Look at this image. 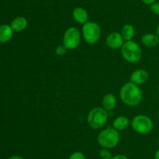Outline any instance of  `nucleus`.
Returning a JSON list of instances; mask_svg holds the SVG:
<instances>
[{
    "label": "nucleus",
    "mask_w": 159,
    "mask_h": 159,
    "mask_svg": "<svg viewBox=\"0 0 159 159\" xmlns=\"http://www.w3.org/2000/svg\"><path fill=\"white\" fill-rule=\"evenodd\" d=\"M120 98L124 104L130 107L139 105L143 100V93L140 87L134 83H125L120 90Z\"/></svg>",
    "instance_id": "nucleus-1"
},
{
    "label": "nucleus",
    "mask_w": 159,
    "mask_h": 159,
    "mask_svg": "<svg viewBox=\"0 0 159 159\" xmlns=\"http://www.w3.org/2000/svg\"><path fill=\"white\" fill-rule=\"evenodd\" d=\"M120 53L124 59L130 63H137L142 57L141 46L133 40L124 42L120 48Z\"/></svg>",
    "instance_id": "nucleus-2"
},
{
    "label": "nucleus",
    "mask_w": 159,
    "mask_h": 159,
    "mask_svg": "<svg viewBox=\"0 0 159 159\" xmlns=\"http://www.w3.org/2000/svg\"><path fill=\"white\" fill-rule=\"evenodd\" d=\"M120 133L112 127H107L100 131L97 136V142L101 147L112 149L118 145L120 142Z\"/></svg>",
    "instance_id": "nucleus-3"
},
{
    "label": "nucleus",
    "mask_w": 159,
    "mask_h": 159,
    "mask_svg": "<svg viewBox=\"0 0 159 159\" xmlns=\"http://www.w3.org/2000/svg\"><path fill=\"white\" fill-rule=\"evenodd\" d=\"M108 118V111L102 107H95L89 112L87 122L92 129H99L105 126Z\"/></svg>",
    "instance_id": "nucleus-4"
},
{
    "label": "nucleus",
    "mask_w": 159,
    "mask_h": 159,
    "mask_svg": "<svg viewBox=\"0 0 159 159\" xmlns=\"http://www.w3.org/2000/svg\"><path fill=\"white\" fill-rule=\"evenodd\" d=\"M81 34L86 43L93 45L100 38L101 28L96 22L88 21L82 25Z\"/></svg>",
    "instance_id": "nucleus-5"
},
{
    "label": "nucleus",
    "mask_w": 159,
    "mask_h": 159,
    "mask_svg": "<svg viewBox=\"0 0 159 159\" xmlns=\"http://www.w3.org/2000/svg\"><path fill=\"white\" fill-rule=\"evenodd\" d=\"M130 126L134 131L139 134H147L152 132L154 128V123L152 118L146 115H136L130 122Z\"/></svg>",
    "instance_id": "nucleus-6"
},
{
    "label": "nucleus",
    "mask_w": 159,
    "mask_h": 159,
    "mask_svg": "<svg viewBox=\"0 0 159 159\" xmlns=\"http://www.w3.org/2000/svg\"><path fill=\"white\" fill-rule=\"evenodd\" d=\"M80 31L75 26H70L65 31L62 38L63 45L68 50L75 49L79 47L81 42Z\"/></svg>",
    "instance_id": "nucleus-7"
},
{
    "label": "nucleus",
    "mask_w": 159,
    "mask_h": 159,
    "mask_svg": "<svg viewBox=\"0 0 159 159\" xmlns=\"http://www.w3.org/2000/svg\"><path fill=\"white\" fill-rule=\"evenodd\" d=\"M124 42H125V41L123 38L120 33L116 32V31L109 34L107 37V39H106L107 45L113 50L120 49Z\"/></svg>",
    "instance_id": "nucleus-8"
},
{
    "label": "nucleus",
    "mask_w": 159,
    "mask_h": 159,
    "mask_svg": "<svg viewBox=\"0 0 159 159\" xmlns=\"http://www.w3.org/2000/svg\"><path fill=\"white\" fill-rule=\"evenodd\" d=\"M149 79V73L144 69H138L132 72L130 76V81L137 84V85H141L148 82Z\"/></svg>",
    "instance_id": "nucleus-9"
},
{
    "label": "nucleus",
    "mask_w": 159,
    "mask_h": 159,
    "mask_svg": "<svg viewBox=\"0 0 159 159\" xmlns=\"http://www.w3.org/2000/svg\"><path fill=\"white\" fill-rule=\"evenodd\" d=\"M72 17L75 20V21L82 25L89 21L88 12L86 11V9L82 7H80V6L75 7L73 9Z\"/></svg>",
    "instance_id": "nucleus-10"
},
{
    "label": "nucleus",
    "mask_w": 159,
    "mask_h": 159,
    "mask_svg": "<svg viewBox=\"0 0 159 159\" xmlns=\"http://www.w3.org/2000/svg\"><path fill=\"white\" fill-rule=\"evenodd\" d=\"M130 125V119L125 115H119L113 122V127L118 132L127 129Z\"/></svg>",
    "instance_id": "nucleus-11"
},
{
    "label": "nucleus",
    "mask_w": 159,
    "mask_h": 159,
    "mask_svg": "<svg viewBox=\"0 0 159 159\" xmlns=\"http://www.w3.org/2000/svg\"><path fill=\"white\" fill-rule=\"evenodd\" d=\"M141 42L148 48H154L159 44V37L156 34L147 33L141 37Z\"/></svg>",
    "instance_id": "nucleus-12"
},
{
    "label": "nucleus",
    "mask_w": 159,
    "mask_h": 159,
    "mask_svg": "<svg viewBox=\"0 0 159 159\" xmlns=\"http://www.w3.org/2000/svg\"><path fill=\"white\" fill-rule=\"evenodd\" d=\"M28 24L27 20L24 17H17L11 22V27L16 32H20L24 31Z\"/></svg>",
    "instance_id": "nucleus-13"
},
{
    "label": "nucleus",
    "mask_w": 159,
    "mask_h": 159,
    "mask_svg": "<svg viewBox=\"0 0 159 159\" xmlns=\"http://www.w3.org/2000/svg\"><path fill=\"white\" fill-rule=\"evenodd\" d=\"M116 105V98L113 94H107L102 98V107L107 111H112Z\"/></svg>",
    "instance_id": "nucleus-14"
},
{
    "label": "nucleus",
    "mask_w": 159,
    "mask_h": 159,
    "mask_svg": "<svg viewBox=\"0 0 159 159\" xmlns=\"http://www.w3.org/2000/svg\"><path fill=\"white\" fill-rule=\"evenodd\" d=\"M13 34V30L10 25L2 24L0 26V42L6 43L11 40Z\"/></svg>",
    "instance_id": "nucleus-15"
},
{
    "label": "nucleus",
    "mask_w": 159,
    "mask_h": 159,
    "mask_svg": "<svg viewBox=\"0 0 159 159\" xmlns=\"http://www.w3.org/2000/svg\"><path fill=\"white\" fill-rule=\"evenodd\" d=\"M120 34L125 41L133 40L135 34V27L130 23H126L123 26Z\"/></svg>",
    "instance_id": "nucleus-16"
},
{
    "label": "nucleus",
    "mask_w": 159,
    "mask_h": 159,
    "mask_svg": "<svg viewBox=\"0 0 159 159\" xmlns=\"http://www.w3.org/2000/svg\"><path fill=\"white\" fill-rule=\"evenodd\" d=\"M99 156L101 159H111L113 155L108 148L102 147L99 151Z\"/></svg>",
    "instance_id": "nucleus-17"
},
{
    "label": "nucleus",
    "mask_w": 159,
    "mask_h": 159,
    "mask_svg": "<svg viewBox=\"0 0 159 159\" xmlns=\"http://www.w3.org/2000/svg\"><path fill=\"white\" fill-rule=\"evenodd\" d=\"M67 50L68 49H67V48H65V45L62 44V45H57V46L55 48V50H54V51H55L56 55H57L58 56H62L64 55H65Z\"/></svg>",
    "instance_id": "nucleus-18"
},
{
    "label": "nucleus",
    "mask_w": 159,
    "mask_h": 159,
    "mask_svg": "<svg viewBox=\"0 0 159 159\" xmlns=\"http://www.w3.org/2000/svg\"><path fill=\"white\" fill-rule=\"evenodd\" d=\"M68 159H86L85 154L81 151H75L69 156Z\"/></svg>",
    "instance_id": "nucleus-19"
},
{
    "label": "nucleus",
    "mask_w": 159,
    "mask_h": 159,
    "mask_svg": "<svg viewBox=\"0 0 159 159\" xmlns=\"http://www.w3.org/2000/svg\"><path fill=\"white\" fill-rule=\"evenodd\" d=\"M150 10L155 15L159 16V2H155L150 6Z\"/></svg>",
    "instance_id": "nucleus-20"
},
{
    "label": "nucleus",
    "mask_w": 159,
    "mask_h": 159,
    "mask_svg": "<svg viewBox=\"0 0 159 159\" xmlns=\"http://www.w3.org/2000/svg\"><path fill=\"white\" fill-rule=\"evenodd\" d=\"M111 159H129L128 157H127V155H125V154H116V155H114L112 157Z\"/></svg>",
    "instance_id": "nucleus-21"
},
{
    "label": "nucleus",
    "mask_w": 159,
    "mask_h": 159,
    "mask_svg": "<svg viewBox=\"0 0 159 159\" xmlns=\"http://www.w3.org/2000/svg\"><path fill=\"white\" fill-rule=\"evenodd\" d=\"M143 3L146 6H150L151 5H152L153 3H155V2H157V0H141Z\"/></svg>",
    "instance_id": "nucleus-22"
},
{
    "label": "nucleus",
    "mask_w": 159,
    "mask_h": 159,
    "mask_svg": "<svg viewBox=\"0 0 159 159\" xmlns=\"http://www.w3.org/2000/svg\"><path fill=\"white\" fill-rule=\"evenodd\" d=\"M8 159H24V157H23L22 156L16 155V154H14V155L10 156Z\"/></svg>",
    "instance_id": "nucleus-23"
},
{
    "label": "nucleus",
    "mask_w": 159,
    "mask_h": 159,
    "mask_svg": "<svg viewBox=\"0 0 159 159\" xmlns=\"http://www.w3.org/2000/svg\"><path fill=\"white\" fill-rule=\"evenodd\" d=\"M155 159H159V148L155 153Z\"/></svg>",
    "instance_id": "nucleus-24"
},
{
    "label": "nucleus",
    "mask_w": 159,
    "mask_h": 159,
    "mask_svg": "<svg viewBox=\"0 0 159 159\" xmlns=\"http://www.w3.org/2000/svg\"><path fill=\"white\" fill-rule=\"evenodd\" d=\"M155 34H156L157 35H158V37H159V24L158 25V26H157L156 31H155Z\"/></svg>",
    "instance_id": "nucleus-25"
},
{
    "label": "nucleus",
    "mask_w": 159,
    "mask_h": 159,
    "mask_svg": "<svg viewBox=\"0 0 159 159\" xmlns=\"http://www.w3.org/2000/svg\"><path fill=\"white\" fill-rule=\"evenodd\" d=\"M158 121H159V111H158Z\"/></svg>",
    "instance_id": "nucleus-26"
},
{
    "label": "nucleus",
    "mask_w": 159,
    "mask_h": 159,
    "mask_svg": "<svg viewBox=\"0 0 159 159\" xmlns=\"http://www.w3.org/2000/svg\"><path fill=\"white\" fill-rule=\"evenodd\" d=\"M158 93H159V86H158Z\"/></svg>",
    "instance_id": "nucleus-27"
}]
</instances>
